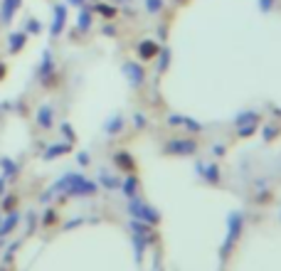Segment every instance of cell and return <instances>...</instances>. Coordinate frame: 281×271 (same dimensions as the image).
<instances>
[{
  "label": "cell",
  "instance_id": "cell-9",
  "mask_svg": "<svg viewBox=\"0 0 281 271\" xmlns=\"http://www.w3.org/2000/svg\"><path fill=\"white\" fill-rule=\"evenodd\" d=\"M160 52V44L155 40H140L138 47H136V55H138L140 62H148V59H155Z\"/></svg>",
  "mask_w": 281,
  "mask_h": 271
},
{
  "label": "cell",
  "instance_id": "cell-19",
  "mask_svg": "<svg viewBox=\"0 0 281 271\" xmlns=\"http://www.w3.org/2000/svg\"><path fill=\"white\" fill-rule=\"evenodd\" d=\"M121 190H124L126 198H136V192H138V178L136 175H128L126 180L121 183Z\"/></svg>",
  "mask_w": 281,
  "mask_h": 271
},
{
  "label": "cell",
  "instance_id": "cell-10",
  "mask_svg": "<svg viewBox=\"0 0 281 271\" xmlns=\"http://www.w3.org/2000/svg\"><path fill=\"white\" fill-rule=\"evenodd\" d=\"M20 8H22V0H3V3H0V22H3V25H10L15 13H17Z\"/></svg>",
  "mask_w": 281,
  "mask_h": 271
},
{
  "label": "cell",
  "instance_id": "cell-30",
  "mask_svg": "<svg viewBox=\"0 0 281 271\" xmlns=\"http://www.w3.org/2000/svg\"><path fill=\"white\" fill-rule=\"evenodd\" d=\"M101 35H106V37H116V28H113V25H104V28H101Z\"/></svg>",
  "mask_w": 281,
  "mask_h": 271
},
{
  "label": "cell",
  "instance_id": "cell-11",
  "mask_svg": "<svg viewBox=\"0 0 281 271\" xmlns=\"http://www.w3.org/2000/svg\"><path fill=\"white\" fill-rule=\"evenodd\" d=\"M197 175L202 178V180H207L210 185H217L220 183V168L217 165H212V163H197Z\"/></svg>",
  "mask_w": 281,
  "mask_h": 271
},
{
  "label": "cell",
  "instance_id": "cell-22",
  "mask_svg": "<svg viewBox=\"0 0 281 271\" xmlns=\"http://www.w3.org/2000/svg\"><path fill=\"white\" fill-rule=\"evenodd\" d=\"M143 8L148 15H158L166 10V0H143Z\"/></svg>",
  "mask_w": 281,
  "mask_h": 271
},
{
  "label": "cell",
  "instance_id": "cell-33",
  "mask_svg": "<svg viewBox=\"0 0 281 271\" xmlns=\"http://www.w3.org/2000/svg\"><path fill=\"white\" fill-rule=\"evenodd\" d=\"M212 153H215V156H225V145H220V143H217V145H215V151H212Z\"/></svg>",
  "mask_w": 281,
  "mask_h": 271
},
{
  "label": "cell",
  "instance_id": "cell-14",
  "mask_svg": "<svg viewBox=\"0 0 281 271\" xmlns=\"http://www.w3.org/2000/svg\"><path fill=\"white\" fill-rule=\"evenodd\" d=\"M94 15H101L104 20H113L116 15H119V8L116 5H111V3H104V0H99V3H94Z\"/></svg>",
  "mask_w": 281,
  "mask_h": 271
},
{
  "label": "cell",
  "instance_id": "cell-7",
  "mask_svg": "<svg viewBox=\"0 0 281 271\" xmlns=\"http://www.w3.org/2000/svg\"><path fill=\"white\" fill-rule=\"evenodd\" d=\"M28 32L25 30H15V32H8V52L10 55H17V52H22L25 50V44H28Z\"/></svg>",
  "mask_w": 281,
  "mask_h": 271
},
{
  "label": "cell",
  "instance_id": "cell-29",
  "mask_svg": "<svg viewBox=\"0 0 281 271\" xmlns=\"http://www.w3.org/2000/svg\"><path fill=\"white\" fill-rule=\"evenodd\" d=\"M133 126H136V129H143V126H146V116H143V114L133 116Z\"/></svg>",
  "mask_w": 281,
  "mask_h": 271
},
{
  "label": "cell",
  "instance_id": "cell-3",
  "mask_svg": "<svg viewBox=\"0 0 281 271\" xmlns=\"http://www.w3.org/2000/svg\"><path fill=\"white\" fill-rule=\"evenodd\" d=\"M121 71H124L126 82L133 86V89H138V86L146 84V69H143V64H140V62H124Z\"/></svg>",
  "mask_w": 281,
  "mask_h": 271
},
{
  "label": "cell",
  "instance_id": "cell-35",
  "mask_svg": "<svg viewBox=\"0 0 281 271\" xmlns=\"http://www.w3.org/2000/svg\"><path fill=\"white\" fill-rule=\"evenodd\" d=\"M77 160H79L82 165H86V163H89V156H86V153H79V156H77Z\"/></svg>",
  "mask_w": 281,
  "mask_h": 271
},
{
  "label": "cell",
  "instance_id": "cell-31",
  "mask_svg": "<svg viewBox=\"0 0 281 271\" xmlns=\"http://www.w3.org/2000/svg\"><path fill=\"white\" fill-rule=\"evenodd\" d=\"M62 133H64L67 138H69V143L74 141V131H72V126H69V124H64V126H62Z\"/></svg>",
  "mask_w": 281,
  "mask_h": 271
},
{
  "label": "cell",
  "instance_id": "cell-12",
  "mask_svg": "<svg viewBox=\"0 0 281 271\" xmlns=\"http://www.w3.org/2000/svg\"><path fill=\"white\" fill-rule=\"evenodd\" d=\"M168 124L170 126H185L190 133H200V131H202V124H197L195 118H190V116H180V114L168 116Z\"/></svg>",
  "mask_w": 281,
  "mask_h": 271
},
{
  "label": "cell",
  "instance_id": "cell-32",
  "mask_svg": "<svg viewBox=\"0 0 281 271\" xmlns=\"http://www.w3.org/2000/svg\"><path fill=\"white\" fill-rule=\"evenodd\" d=\"M67 5H72V8H84L86 5V0H64Z\"/></svg>",
  "mask_w": 281,
  "mask_h": 271
},
{
  "label": "cell",
  "instance_id": "cell-39",
  "mask_svg": "<svg viewBox=\"0 0 281 271\" xmlns=\"http://www.w3.org/2000/svg\"><path fill=\"white\" fill-rule=\"evenodd\" d=\"M0 111H3V109H0Z\"/></svg>",
  "mask_w": 281,
  "mask_h": 271
},
{
  "label": "cell",
  "instance_id": "cell-26",
  "mask_svg": "<svg viewBox=\"0 0 281 271\" xmlns=\"http://www.w3.org/2000/svg\"><path fill=\"white\" fill-rule=\"evenodd\" d=\"M101 185L106 187V190H116V187H121V183L111 178V175H106V173H101Z\"/></svg>",
  "mask_w": 281,
  "mask_h": 271
},
{
  "label": "cell",
  "instance_id": "cell-27",
  "mask_svg": "<svg viewBox=\"0 0 281 271\" xmlns=\"http://www.w3.org/2000/svg\"><path fill=\"white\" fill-rule=\"evenodd\" d=\"M15 205H17V198L15 195H8L5 200H3V210H8V212H13Z\"/></svg>",
  "mask_w": 281,
  "mask_h": 271
},
{
  "label": "cell",
  "instance_id": "cell-24",
  "mask_svg": "<svg viewBox=\"0 0 281 271\" xmlns=\"http://www.w3.org/2000/svg\"><path fill=\"white\" fill-rule=\"evenodd\" d=\"M22 30H25L28 35H40V32H42V22H40L37 17H28L25 25H22Z\"/></svg>",
  "mask_w": 281,
  "mask_h": 271
},
{
  "label": "cell",
  "instance_id": "cell-16",
  "mask_svg": "<svg viewBox=\"0 0 281 271\" xmlns=\"http://www.w3.org/2000/svg\"><path fill=\"white\" fill-rule=\"evenodd\" d=\"M37 124H40V129H52V124H55L52 106H40L37 109Z\"/></svg>",
  "mask_w": 281,
  "mask_h": 271
},
{
  "label": "cell",
  "instance_id": "cell-23",
  "mask_svg": "<svg viewBox=\"0 0 281 271\" xmlns=\"http://www.w3.org/2000/svg\"><path fill=\"white\" fill-rule=\"evenodd\" d=\"M256 121H259L256 111H244L237 116V126H256Z\"/></svg>",
  "mask_w": 281,
  "mask_h": 271
},
{
  "label": "cell",
  "instance_id": "cell-18",
  "mask_svg": "<svg viewBox=\"0 0 281 271\" xmlns=\"http://www.w3.org/2000/svg\"><path fill=\"white\" fill-rule=\"evenodd\" d=\"M121 129H124V116L121 114H113L106 124H104V131L109 133V136H116V133H121Z\"/></svg>",
  "mask_w": 281,
  "mask_h": 271
},
{
  "label": "cell",
  "instance_id": "cell-21",
  "mask_svg": "<svg viewBox=\"0 0 281 271\" xmlns=\"http://www.w3.org/2000/svg\"><path fill=\"white\" fill-rule=\"evenodd\" d=\"M116 165L121 168V170H136V163H133V158L128 156V153H116Z\"/></svg>",
  "mask_w": 281,
  "mask_h": 271
},
{
  "label": "cell",
  "instance_id": "cell-20",
  "mask_svg": "<svg viewBox=\"0 0 281 271\" xmlns=\"http://www.w3.org/2000/svg\"><path fill=\"white\" fill-rule=\"evenodd\" d=\"M17 222H20V214H17V212H10V214H8V219H5V222H0V237L10 234V232L17 227Z\"/></svg>",
  "mask_w": 281,
  "mask_h": 271
},
{
  "label": "cell",
  "instance_id": "cell-1",
  "mask_svg": "<svg viewBox=\"0 0 281 271\" xmlns=\"http://www.w3.org/2000/svg\"><path fill=\"white\" fill-rule=\"evenodd\" d=\"M242 225H244V219H242V214L239 212H232L227 217V239L222 244V257H227L232 249H235V242L239 239V232H242Z\"/></svg>",
  "mask_w": 281,
  "mask_h": 271
},
{
  "label": "cell",
  "instance_id": "cell-25",
  "mask_svg": "<svg viewBox=\"0 0 281 271\" xmlns=\"http://www.w3.org/2000/svg\"><path fill=\"white\" fill-rule=\"evenodd\" d=\"M168 67H170V50H168V47H163V50L158 52V71L163 74Z\"/></svg>",
  "mask_w": 281,
  "mask_h": 271
},
{
  "label": "cell",
  "instance_id": "cell-37",
  "mask_svg": "<svg viewBox=\"0 0 281 271\" xmlns=\"http://www.w3.org/2000/svg\"><path fill=\"white\" fill-rule=\"evenodd\" d=\"M113 3H119V5H128L131 0H113Z\"/></svg>",
  "mask_w": 281,
  "mask_h": 271
},
{
  "label": "cell",
  "instance_id": "cell-38",
  "mask_svg": "<svg viewBox=\"0 0 281 271\" xmlns=\"http://www.w3.org/2000/svg\"><path fill=\"white\" fill-rule=\"evenodd\" d=\"M178 3H185V0H178Z\"/></svg>",
  "mask_w": 281,
  "mask_h": 271
},
{
  "label": "cell",
  "instance_id": "cell-15",
  "mask_svg": "<svg viewBox=\"0 0 281 271\" xmlns=\"http://www.w3.org/2000/svg\"><path fill=\"white\" fill-rule=\"evenodd\" d=\"M69 151H72L69 141H64V143H55V145H50V148L44 151L42 158H44V160H55V158H59V156H67Z\"/></svg>",
  "mask_w": 281,
  "mask_h": 271
},
{
  "label": "cell",
  "instance_id": "cell-36",
  "mask_svg": "<svg viewBox=\"0 0 281 271\" xmlns=\"http://www.w3.org/2000/svg\"><path fill=\"white\" fill-rule=\"evenodd\" d=\"M5 183H8V180H5V178H0V195H3V190H5Z\"/></svg>",
  "mask_w": 281,
  "mask_h": 271
},
{
  "label": "cell",
  "instance_id": "cell-5",
  "mask_svg": "<svg viewBox=\"0 0 281 271\" xmlns=\"http://www.w3.org/2000/svg\"><path fill=\"white\" fill-rule=\"evenodd\" d=\"M197 151V143L193 138H175L166 143V153L170 156H193Z\"/></svg>",
  "mask_w": 281,
  "mask_h": 271
},
{
  "label": "cell",
  "instance_id": "cell-4",
  "mask_svg": "<svg viewBox=\"0 0 281 271\" xmlns=\"http://www.w3.org/2000/svg\"><path fill=\"white\" fill-rule=\"evenodd\" d=\"M67 3H55L52 8V25H50V37H59L67 25Z\"/></svg>",
  "mask_w": 281,
  "mask_h": 271
},
{
  "label": "cell",
  "instance_id": "cell-28",
  "mask_svg": "<svg viewBox=\"0 0 281 271\" xmlns=\"http://www.w3.org/2000/svg\"><path fill=\"white\" fill-rule=\"evenodd\" d=\"M271 8H274V0H259V10L262 13H269Z\"/></svg>",
  "mask_w": 281,
  "mask_h": 271
},
{
  "label": "cell",
  "instance_id": "cell-13",
  "mask_svg": "<svg viewBox=\"0 0 281 271\" xmlns=\"http://www.w3.org/2000/svg\"><path fill=\"white\" fill-rule=\"evenodd\" d=\"M91 22H94V10L91 8H79V15H77V30L79 32H89L91 30Z\"/></svg>",
  "mask_w": 281,
  "mask_h": 271
},
{
  "label": "cell",
  "instance_id": "cell-2",
  "mask_svg": "<svg viewBox=\"0 0 281 271\" xmlns=\"http://www.w3.org/2000/svg\"><path fill=\"white\" fill-rule=\"evenodd\" d=\"M128 212L133 214L136 219H140V222H146V225H158V219H160V214L155 212L151 205H146V202H140V200H133L131 198V205H128Z\"/></svg>",
  "mask_w": 281,
  "mask_h": 271
},
{
  "label": "cell",
  "instance_id": "cell-8",
  "mask_svg": "<svg viewBox=\"0 0 281 271\" xmlns=\"http://www.w3.org/2000/svg\"><path fill=\"white\" fill-rule=\"evenodd\" d=\"M97 190H99L97 183H91V180L82 178L79 183H74V185L67 190V195H69V198H84V195H97Z\"/></svg>",
  "mask_w": 281,
  "mask_h": 271
},
{
  "label": "cell",
  "instance_id": "cell-6",
  "mask_svg": "<svg viewBox=\"0 0 281 271\" xmlns=\"http://www.w3.org/2000/svg\"><path fill=\"white\" fill-rule=\"evenodd\" d=\"M55 55H52V50H44L42 52V59H40V69H37V74H40V79H42L44 84L50 86L52 84V79H55Z\"/></svg>",
  "mask_w": 281,
  "mask_h": 271
},
{
  "label": "cell",
  "instance_id": "cell-34",
  "mask_svg": "<svg viewBox=\"0 0 281 271\" xmlns=\"http://www.w3.org/2000/svg\"><path fill=\"white\" fill-rule=\"evenodd\" d=\"M5 74H8V67H5V62H0V82L5 79Z\"/></svg>",
  "mask_w": 281,
  "mask_h": 271
},
{
  "label": "cell",
  "instance_id": "cell-17",
  "mask_svg": "<svg viewBox=\"0 0 281 271\" xmlns=\"http://www.w3.org/2000/svg\"><path fill=\"white\" fill-rule=\"evenodd\" d=\"M0 168H3V178L5 180H13V178H17V173H20L17 163L10 160V158H0Z\"/></svg>",
  "mask_w": 281,
  "mask_h": 271
}]
</instances>
